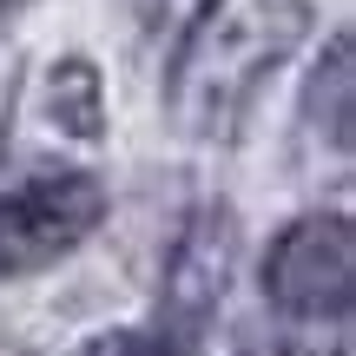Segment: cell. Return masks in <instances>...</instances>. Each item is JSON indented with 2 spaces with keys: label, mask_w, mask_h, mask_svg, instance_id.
Here are the masks:
<instances>
[{
  "label": "cell",
  "mask_w": 356,
  "mask_h": 356,
  "mask_svg": "<svg viewBox=\"0 0 356 356\" xmlns=\"http://www.w3.org/2000/svg\"><path fill=\"white\" fill-rule=\"evenodd\" d=\"M304 0H185L165 53V113L191 139H231L264 79L304 40Z\"/></svg>",
  "instance_id": "obj_1"
},
{
  "label": "cell",
  "mask_w": 356,
  "mask_h": 356,
  "mask_svg": "<svg viewBox=\"0 0 356 356\" xmlns=\"http://www.w3.org/2000/svg\"><path fill=\"white\" fill-rule=\"evenodd\" d=\"M264 304L291 323H343L356 297V231L350 211H304L270 238L264 264Z\"/></svg>",
  "instance_id": "obj_2"
},
{
  "label": "cell",
  "mask_w": 356,
  "mask_h": 356,
  "mask_svg": "<svg viewBox=\"0 0 356 356\" xmlns=\"http://www.w3.org/2000/svg\"><path fill=\"white\" fill-rule=\"evenodd\" d=\"M106 225V185L92 172H33L0 191V277H40Z\"/></svg>",
  "instance_id": "obj_3"
},
{
  "label": "cell",
  "mask_w": 356,
  "mask_h": 356,
  "mask_svg": "<svg viewBox=\"0 0 356 356\" xmlns=\"http://www.w3.org/2000/svg\"><path fill=\"white\" fill-rule=\"evenodd\" d=\"M231 277H238V218L225 198L198 204V211L178 225L165 270H159V330H172L178 343H198L211 330V317L225 310Z\"/></svg>",
  "instance_id": "obj_4"
},
{
  "label": "cell",
  "mask_w": 356,
  "mask_h": 356,
  "mask_svg": "<svg viewBox=\"0 0 356 356\" xmlns=\"http://www.w3.org/2000/svg\"><path fill=\"white\" fill-rule=\"evenodd\" d=\"M304 132L317 152L330 159H350L356 145V53H350V33H330L323 60L310 66V86H304Z\"/></svg>",
  "instance_id": "obj_5"
},
{
  "label": "cell",
  "mask_w": 356,
  "mask_h": 356,
  "mask_svg": "<svg viewBox=\"0 0 356 356\" xmlns=\"http://www.w3.org/2000/svg\"><path fill=\"white\" fill-rule=\"evenodd\" d=\"M73 356H191V343H178L172 330H99Z\"/></svg>",
  "instance_id": "obj_6"
},
{
  "label": "cell",
  "mask_w": 356,
  "mask_h": 356,
  "mask_svg": "<svg viewBox=\"0 0 356 356\" xmlns=\"http://www.w3.org/2000/svg\"><path fill=\"white\" fill-rule=\"evenodd\" d=\"M238 356H310V350H297V343H277V337H251Z\"/></svg>",
  "instance_id": "obj_7"
},
{
  "label": "cell",
  "mask_w": 356,
  "mask_h": 356,
  "mask_svg": "<svg viewBox=\"0 0 356 356\" xmlns=\"http://www.w3.org/2000/svg\"><path fill=\"white\" fill-rule=\"evenodd\" d=\"M0 7H7V0H0Z\"/></svg>",
  "instance_id": "obj_8"
}]
</instances>
